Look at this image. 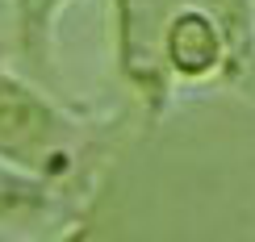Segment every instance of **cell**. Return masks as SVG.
<instances>
[{"label": "cell", "mask_w": 255, "mask_h": 242, "mask_svg": "<svg viewBox=\"0 0 255 242\" xmlns=\"http://www.w3.org/2000/svg\"><path fill=\"white\" fill-rule=\"evenodd\" d=\"M0 163L38 175L80 201L71 184L84 180L88 125L46 83L8 63L4 50H0Z\"/></svg>", "instance_id": "cell-1"}, {"label": "cell", "mask_w": 255, "mask_h": 242, "mask_svg": "<svg viewBox=\"0 0 255 242\" xmlns=\"http://www.w3.org/2000/svg\"><path fill=\"white\" fill-rule=\"evenodd\" d=\"M184 4L188 0H109V63L146 125H159L176 100L167 29Z\"/></svg>", "instance_id": "cell-2"}, {"label": "cell", "mask_w": 255, "mask_h": 242, "mask_svg": "<svg viewBox=\"0 0 255 242\" xmlns=\"http://www.w3.org/2000/svg\"><path fill=\"white\" fill-rule=\"evenodd\" d=\"M167 71H172L176 88L226 83V71H230L226 34L193 0L172 17V29H167Z\"/></svg>", "instance_id": "cell-3"}, {"label": "cell", "mask_w": 255, "mask_h": 242, "mask_svg": "<svg viewBox=\"0 0 255 242\" xmlns=\"http://www.w3.org/2000/svg\"><path fill=\"white\" fill-rule=\"evenodd\" d=\"M71 0H8L13 8V55L17 67L25 76H34L38 83H46L50 92L59 88V17Z\"/></svg>", "instance_id": "cell-4"}, {"label": "cell", "mask_w": 255, "mask_h": 242, "mask_svg": "<svg viewBox=\"0 0 255 242\" xmlns=\"http://www.w3.org/2000/svg\"><path fill=\"white\" fill-rule=\"evenodd\" d=\"M71 196L59 192L55 184L38 180V175H25L17 167L0 163V230L8 226H34L46 222L50 213H59Z\"/></svg>", "instance_id": "cell-5"}, {"label": "cell", "mask_w": 255, "mask_h": 242, "mask_svg": "<svg viewBox=\"0 0 255 242\" xmlns=\"http://www.w3.org/2000/svg\"><path fill=\"white\" fill-rule=\"evenodd\" d=\"M222 25L230 46V71L226 83L243 88L255 80V0H193Z\"/></svg>", "instance_id": "cell-6"}, {"label": "cell", "mask_w": 255, "mask_h": 242, "mask_svg": "<svg viewBox=\"0 0 255 242\" xmlns=\"http://www.w3.org/2000/svg\"><path fill=\"white\" fill-rule=\"evenodd\" d=\"M97 234H101L97 196H84V201L71 209V217L55 230V238H46V242H97Z\"/></svg>", "instance_id": "cell-7"}]
</instances>
